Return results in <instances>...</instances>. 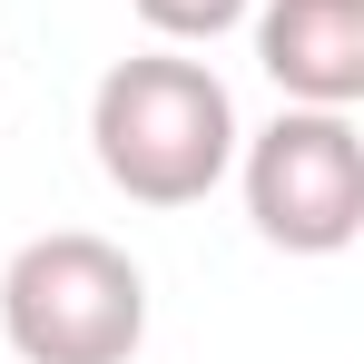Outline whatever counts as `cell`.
<instances>
[{
    "label": "cell",
    "instance_id": "cell-4",
    "mask_svg": "<svg viewBox=\"0 0 364 364\" xmlns=\"http://www.w3.org/2000/svg\"><path fill=\"white\" fill-rule=\"evenodd\" d=\"M256 69L286 109H355L364 99V0H256Z\"/></svg>",
    "mask_w": 364,
    "mask_h": 364
},
{
    "label": "cell",
    "instance_id": "cell-1",
    "mask_svg": "<svg viewBox=\"0 0 364 364\" xmlns=\"http://www.w3.org/2000/svg\"><path fill=\"white\" fill-rule=\"evenodd\" d=\"M237 99L207 60L178 50H138L99 79L89 99V148H99V178L119 187L128 207H197L207 187L237 168Z\"/></svg>",
    "mask_w": 364,
    "mask_h": 364
},
{
    "label": "cell",
    "instance_id": "cell-3",
    "mask_svg": "<svg viewBox=\"0 0 364 364\" xmlns=\"http://www.w3.org/2000/svg\"><path fill=\"white\" fill-rule=\"evenodd\" d=\"M237 178L256 237L286 256H345L364 237V138L355 109H276L237 138Z\"/></svg>",
    "mask_w": 364,
    "mask_h": 364
},
{
    "label": "cell",
    "instance_id": "cell-2",
    "mask_svg": "<svg viewBox=\"0 0 364 364\" xmlns=\"http://www.w3.org/2000/svg\"><path fill=\"white\" fill-rule=\"evenodd\" d=\"M0 335L20 364H128L148 345V276L128 246L50 227L0 266Z\"/></svg>",
    "mask_w": 364,
    "mask_h": 364
},
{
    "label": "cell",
    "instance_id": "cell-5",
    "mask_svg": "<svg viewBox=\"0 0 364 364\" xmlns=\"http://www.w3.org/2000/svg\"><path fill=\"white\" fill-rule=\"evenodd\" d=\"M128 10H138V20H148L168 50H197V40H227L256 0H128Z\"/></svg>",
    "mask_w": 364,
    "mask_h": 364
}]
</instances>
